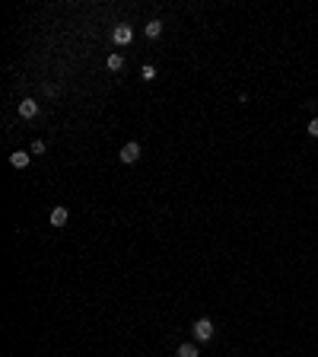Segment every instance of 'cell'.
<instances>
[{
	"label": "cell",
	"instance_id": "cell-6",
	"mask_svg": "<svg viewBox=\"0 0 318 357\" xmlns=\"http://www.w3.org/2000/svg\"><path fill=\"white\" fill-rule=\"evenodd\" d=\"M10 166L13 169H26V166H29V153H23V150L10 153Z\"/></svg>",
	"mask_w": 318,
	"mask_h": 357
},
{
	"label": "cell",
	"instance_id": "cell-4",
	"mask_svg": "<svg viewBox=\"0 0 318 357\" xmlns=\"http://www.w3.org/2000/svg\"><path fill=\"white\" fill-rule=\"evenodd\" d=\"M38 115V102L35 99H23L19 102V118H35Z\"/></svg>",
	"mask_w": 318,
	"mask_h": 357
},
{
	"label": "cell",
	"instance_id": "cell-8",
	"mask_svg": "<svg viewBox=\"0 0 318 357\" xmlns=\"http://www.w3.org/2000/svg\"><path fill=\"white\" fill-rule=\"evenodd\" d=\"M105 67H108V70H121V67H124V55H118V51H115V55H108Z\"/></svg>",
	"mask_w": 318,
	"mask_h": 357
},
{
	"label": "cell",
	"instance_id": "cell-3",
	"mask_svg": "<svg viewBox=\"0 0 318 357\" xmlns=\"http://www.w3.org/2000/svg\"><path fill=\"white\" fill-rule=\"evenodd\" d=\"M118 157H121V163H137V160H140V144H137V140H127V144L121 147Z\"/></svg>",
	"mask_w": 318,
	"mask_h": 357
},
{
	"label": "cell",
	"instance_id": "cell-5",
	"mask_svg": "<svg viewBox=\"0 0 318 357\" xmlns=\"http://www.w3.org/2000/svg\"><path fill=\"white\" fill-rule=\"evenodd\" d=\"M67 220H70V211H67V207H54L51 211V224L54 227H67Z\"/></svg>",
	"mask_w": 318,
	"mask_h": 357
},
{
	"label": "cell",
	"instance_id": "cell-1",
	"mask_svg": "<svg viewBox=\"0 0 318 357\" xmlns=\"http://www.w3.org/2000/svg\"><path fill=\"white\" fill-rule=\"evenodd\" d=\"M191 335H194V341H198V345H201V341H210L213 338V322L210 319H198L191 325Z\"/></svg>",
	"mask_w": 318,
	"mask_h": 357
},
{
	"label": "cell",
	"instance_id": "cell-7",
	"mask_svg": "<svg viewBox=\"0 0 318 357\" xmlns=\"http://www.w3.org/2000/svg\"><path fill=\"white\" fill-rule=\"evenodd\" d=\"M175 357H198V341H185V345H178Z\"/></svg>",
	"mask_w": 318,
	"mask_h": 357
},
{
	"label": "cell",
	"instance_id": "cell-2",
	"mask_svg": "<svg viewBox=\"0 0 318 357\" xmlns=\"http://www.w3.org/2000/svg\"><path fill=\"white\" fill-rule=\"evenodd\" d=\"M131 38H134V29L127 23H121V26H115V29H112V42L121 45V48H124V45H131Z\"/></svg>",
	"mask_w": 318,
	"mask_h": 357
},
{
	"label": "cell",
	"instance_id": "cell-9",
	"mask_svg": "<svg viewBox=\"0 0 318 357\" xmlns=\"http://www.w3.org/2000/svg\"><path fill=\"white\" fill-rule=\"evenodd\" d=\"M162 35V23L159 19H150V23H146V38H159Z\"/></svg>",
	"mask_w": 318,
	"mask_h": 357
},
{
	"label": "cell",
	"instance_id": "cell-10",
	"mask_svg": "<svg viewBox=\"0 0 318 357\" xmlns=\"http://www.w3.org/2000/svg\"><path fill=\"white\" fill-rule=\"evenodd\" d=\"M140 77H144L146 83H150V80H156V67H153V64H144V67H140Z\"/></svg>",
	"mask_w": 318,
	"mask_h": 357
},
{
	"label": "cell",
	"instance_id": "cell-11",
	"mask_svg": "<svg viewBox=\"0 0 318 357\" xmlns=\"http://www.w3.org/2000/svg\"><path fill=\"white\" fill-rule=\"evenodd\" d=\"M306 131H309V137H318V118L309 121V128H306Z\"/></svg>",
	"mask_w": 318,
	"mask_h": 357
}]
</instances>
